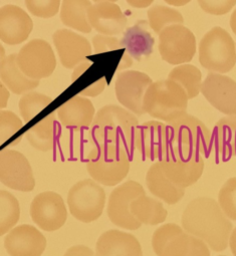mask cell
<instances>
[{"mask_svg": "<svg viewBox=\"0 0 236 256\" xmlns=\"http://www.w3.org/2000/svg\"><path fill=\"white\" fill-rule=\"evenodd\" d=\"M106 205V192L92 179L76 183L68 191V206L70 214L78 221L90 223L98 220Z\"/></svg>", "mask_w": 236, "mask_h": 256, "instance_id": "52a82bcc", "label": "cell"}, {"mask_svg": "<svg viewBox=\"0 0 236 256\" xmlns=\"http://www.w3.org/2000/svg\"><path fill=\"white\" fill-rule=\"evenodd\" d=\"M172 144L207 155L211 149L208 128L196 116L185 114L168 124Z\"/></svg>", "mask_w": 236, "mask_h": 256, "instance_id": "8fae6325", "label": "cell"}, {"mask_svg": "<svg viewBox=\"0 0 236 256\" xmlns=\"http://www.w3.org/2000/svg\"><path fill=\"white\" fill-rule=\"evenodd\" d=\"M106 78H100L98 80L94 82L90 86H88L86 88H84L80 92V96L94 98V96L100 94L104 92V90L106 88Z\"/></svg>", "mask_w": 236, "mask_h": 256, "instance_id": "60d3db41", "label": "cell"}, {"mask_svg": "<svg viewBox=\"0 0 236 256\" xmlns=\"http://www.w3.org/2000/svg\"><path fill=\"white\" fill-rule=\"evenodd\" d=\"M200 92L209 104L227 116H236V82L217 72H209Z\"/></svg>", "mask_w": 236, "mask_h": 256, "instance_id": "2e32d148", "label": "cell"}, {"mask_svg": "<svg viewBox=\"0 0 236 256\" xmlns=\"http://www.w3.org/2000/svg\"><path fill=\"white\" fill-rule=\"evenodd\" d=\"M130 210L132 215L145 225H158L163 223L168 212L163 204L156 199H153L146 194L140 195L131 203Z\"/></svg>", "mask_w": 236, "mask_h": 256, "instance_id": "83f0119b", "label": "cell"}, {"mask_svg": "<svg viewBox=\"0 0 236 256\" xmlns=\"http://www.w3.org/2000/svg\"><path fill=\"white\" fill-rule=\"evenodd\" d=\"M92 28L104 36H118L124 32L127 18L119 6L110 2H96L88 10Z\"/></svg>", "mask_w": 236, "mask_h": 256, "instance_id": "ffe728a7", "label": "cell"}, {"mask_svg": "<svg viewBox=\"0 0 236 256\" xmlns=\"http://www.w3.org/2000/svg\"><path fill=\"white\" fill-rule=\"evenodd\" d=\"M20 70L30 78L40 80L50 76L56 68V58L50 44L44 40H32L16 56Z\"/></svg>", "mask_w": 236, "mask_h": 256, "instance_id": "9c48e42d", "label": "cell"}, {"mask_svg": "<svg viewBox=\"0 0 236 256\" xmlns=\"http://www.w3.org/2000/svg\"><path fill=\"white\" fill-rule=\"evenodd\" d=\"M92 6L90 0H62L60 8L62 22L84 34L92 32L88 18V10Z\"/></svg>", "mask_w": 236, "mask_h": 256, "instance_id": "4316f807", "label": "cell"}, {"mask_svg": "<svg viewBox=\"0 0 236 256\" xmlns=\"http://www.w3.org/2000/svg\"><path fill=\"white\" fill-rule=\"evenodd\" d=\"M145 194L143 186L133 180L112 190L108 201V216L112 224L128 230H137L142 224L132 215L130 206L134 199Z\"/></svg>", "mask_w": 236, "mask_h": 256, "instance_id": "30bf717a", "label": "cell"}, {"mask_svg": "<svg viewBox=\"0 0 236 256\" xmlns=\"http://www.w3.org/2000/svg\"><path fill=\"white\" fill-rule=\"evenodd\" d=\"M16 54L6 56L0 64V80L4 84L16 94H24L40 84V80L28 78L20 68L16 60Z\"/></svg>", "mask_w": 236, "mask_h": 256, "instance_id": "d4e9b609", "label": "cell"}, {"mask_svg": "<svg viewBox=\"0 0 236 256\" xmlns=\"http://www.w3.org/2000/svg\"><path fill=\"white\" fill-rule=\"evenodd\" d=\"M230 28L232 30V32H234V34L236 36V10L233 12V14H231V18H230Z\"/></svg>", "mask_w": 236, "mask_h": 256, "instance_id": "c3c4849f", "label": "cell"}, {"mask_svg": "<svg viewBox=\"0 0 236 256\" xmlns=\"http://www.w3.org/2000/svg\"><path fill=\"white\" fill-rule=\"evenodd\" d=\"M148 20L149 26L157 34H160L164 28L170 26L184 24V18L179 12L164 6H155L151 8L148 10Z\"/></svg>", "mask_w": 236, "mask_h": 256, "instance_id": "836d02e7", "label": "cell"}, {"mask_svg": "<svg viewBox=\"0 0 236 256\" xmlns=\"http://www.w3.org/2000/svg\"><path fill=\"white\" fill-rule=\"evenodd\" d=\"M139 120L130 110L116 104L100 108L90 124V139L94 145L110 144L124 148L134 147Z\"/></svg>", "mask_w": 236, "mask_h": 256, "instance_id": "7a4b0ae2", "label": "cell"}, {"mask_svg": "<svg viewBox=\"0 0 236 256\" xmlns=\"http://www.w3.org/2000/svg\"><path fill=\"white\" fill-rule=\"evenodd\" d=\"M30 212L32 221L48 232L60 229L68 219V210L62 197L52 191L36 195L30 204Z\"/></svg>", "mask_w": 236, "mask_h": 256, "instance_id": "4fadbf2b", "label": "cell"}, {"mask_svg": "<svg viewBox=\"0 0 236 256\" xmlns=\"http://www.w3.org/2000/svg\"><path fill=\"white\" fill-rule=\"evenodd\" d=\"M96 256H143V251L139 240L133 234L112 229L98 237Z\"/></svg>", "mask_w": 236, "mask_h": 256, "instance_id": "44dd1931", "label": "cell"}, {"mask_svg": "<svg viewBox=\"0 0 236 256\" xmlns=\"http://www.w3.org/2000/svg\"><path fill=\"white\" fill-rule=\"evenodd\" d=\"M64 256H96V253L86 245H74L70 247Z\"/></svg>", "mask_w": 236, "mask_h": 256, "instance_id": "b9f144b4", "label": "cell"}, {"mask_svg": "<svg viewBox=\"0 0 236 256\" xmlns=\"http://www.w3.org/2000/svg\"><path fill=\"white\" fill-rule=\"evenodd\" d=\"M215 143L224 160L236 156V116L222 118L216 122Z\"/></svg>", "mask_w": 236, "mask_h": 256, "instance_id": "f546056e", "label": "cell"}, {"mask_svg": "<svg viewBox=\"0 0 236 256\" xmlns=\"http://www.w3.org/2000/svg\"><path fill=\"white\" fill-rule=\"evenodd\" d=\"M172 145L168 124L159 120H149L138 126L134 147L150 160L161 159Z\"/></svg>", "mask_w": 236, "mask_h": 256, "instance_id": "5bb4252c", "label": "cell"}, {"mask_svg": "<svg viewBox=\"0 0 236 256\" xmlns=\"http://www.w3.org/2000/svg\"><path fill=\"white\" fill-rule=\"evenodd\" d=\"M92 66V62L90 60H84L82 62H80V64H78L72 74V82H76V80L82 74H84L90 66Z\"/></svg>", "mask_w": 236, "mask_h": 256, "instance_id": "7bdbcfd3", "label": "cell"}, {"mask_svg": "<svg viewBox=\"0 0 236 256\" xmlns=\"http://www.w3.org/2000/svg\"><path fill=\"white\" fill-rule=\"evenodd\" d=\"M4 247L10 256H42L46 248V239L34 226L22 224L8 232Z\"/></svg>", "mask_w": 236, "mask_h": 256, "instance_id": "ac0fdd59", "label": "cell"}, {"mask_svg": "<svg viewBox=\"0 0 236 256\" xmlns=\"http://www.w3.org/2000/svg\"><path fill=\"white\" fill-rule=\"evenodd\" d=\"M146 184L149 191L168 205L177 204L184 196L185 189L178 187L163 173L159 162L154 163L146 175Z\"/></svg>", "mask_w": 236, "mask_h": 256, "instance_id": "cb8c5ba5", "label": "cell"}, {"mask_svg": "<svg viewBox=\"0 0 236 256\" xmlns=\"http://www.w3.org/2000/svg\"><path fill=\"white\" fill-rule=\"evenodd\" d=\"M162 256H210V251L202 240L184 232L167 244Z\"/></svg>", "mask_w": 236, "mask_h": 256, "instance_id": "f1b7e54d", "label": "cell"}, {"mask_svg": "<svg viewBox=\"0 0 236 256\" xmlns=\"http://www.w3.org/2000/svg\"><path fill=\"white\" fill-rule=\"evenodd\" d=\"M52 102V98L40 92L30 90L24 94L20 100V112L24 122H30L40 112L48 106Z\"/></svg>", "mask_w": 236, "mask_h": 256, "instance_id": "e575fe53", "label": "cell"}, {"mask_svg": "<svg viewBox=\"0 0 236 256\" xmlns=\"http://www.w3.org/2000/svg\"><path fill=\"white\" fill-rule=\"evenodd\" d=\"M94 2H116L118 0H94Z\"/></svg>", "mask_w": 236, "mask_h": 256, "instance_id": "f907efd6", "label": "cell"}, {"mask_svg": "<svg viewBox=\"0 0 236 256\" xmlns=\"http://www.w3.org/2000/svg\"><path fill=\"white\" fill-rule=\"evenodd\" d=\"M126 2L130 6L142 10L149 8L153 4L154 0H126Z\"/></svg>", "mask_w": 236, "mask_h": 256, "instance_id": "f6af8a7d", "label": "cell"}, {"mask_svg": "<svg viewBox=\"0 0 236 256\" xmlns=\"http://www.w3.org/2000/svg\"><path fill=\"white\" fill-rule=\"evenodd\" d=\"M56 112L48 114L26 132L28 143L34 149L42 152H48L54 148L58 131Z\"/></svg>", "mask_w": 236, "mask_h": 256, "instance_id": "484cf974", "label": "cell"}, {"mask_svg": "<svg viewBox=\"0 0 236 256\" xmlns=\"http://www.w3.org/2000/svg\"><path fill=\"white\" fill-rule=\"evenodd\" d=\"M199 62L204 68L217 74H226L235 66V42L225 30L215 26L202 38Z\"/></svg>", "mask_w": 236, "mask_h": 256, "instance_id": "8992f818", "label": "cell"}, {"mask_svg": "<svg viewBox=\"0 0 236 256\" xmlns=\"http://www.w3.org/2000/svg\"><path fill=\"white\" fill-rule=\"evenodd\" d=\"M148 28V22L139 20L133 26L127 28L120 42L121 48H126V54L141 60L153 52L155 40L149 32Z\"/></svg>", "mask_w": 236, "mask_h": 256, "instance_id": "603a6c76", "label": "cell"}, {"mask_svg": "<svg viewBox=\"0 0 236 256\" xmlns=\"http://www.w3.org/2000/svg\"><path fill=\"white\" fill-rule=\"evenodd\" d=\"M219 256H224V255H219Z\"/></svg>", "mask_w": 236, "mask_h": 256, "instance_id": "816d5d0a", "label": "cell"}, {"mask_svg": "<svg viewBox=\"0 0 236 256\" xmlns=\"http://www.w3.org/2000/svg\"><path fill=\"white\" fill-rule=\"evenodd\" d=\"M166 4L173 6H184L188 4L191 0H164Z\"/></svg>", "mask_w": 236, "mask_h": 256, "instance_id": "7dc6e473", "label": "cell"}, {"mask_svg": "<svg viewBox=\"0 0 236 256\" xmlns=\"http://www.w3.org/2000/svg\"><path fill=\"white\" fill-rule=\"evenodd\" d=\"M181 222L185 232L202 240L210 249L219 252L228 247L233 226L214 199L197 197L190 201Z\"/></svg>", "mask_w": 236, "mask_h": 256, "instance_id": "6da1fadb", "label": "cell"}, {"mask_svg": "<svg viewBox=\"0 0 236 256\" xmlns=\"http://www.w3.org/2000/svg\"><path fill=\"white\" fill-rule=\"evenodd\" d=\"M4 58H6V50H4V48L2 46V44H0V64L2 62V60H4Z\"/></svg>", "mask_w": 236, "mask_h": 256, "instance_id": "681fc988", "label": "cell"}, {"mask_svg": "<svg viewBox=\"0 0 236 256\" xmlns=\"http://www.w3.org/2000/svg\"><path fill=\"white\" fill-rule=\"evenodd\" d=\"M0 182L20 192H32L34 189V171L22 153L8 148L0 150Z\"/></svg>", "mask_w": 236, "mask_h": 256, "instance_id": "7c38bea8", "label": "cell"}, {"mask_svg": "<svg viewBox=\"0 0 236 256\" xmlns=\"http://www.w3.org/2000/svg\"><path fill=\"white\" fill-rule=\"evenodd\" d=\"M10 98V94L8 88L0 80V110L8 106V100Z\"/></svg>", "mask_w": 236, "mask_h": 256, "instance_id": "ee69618b", "label": "cell"}, {"mask_svg": "<svg viewBox=\"0 0 236 256\" xmlns=\"http://www.w3.org/2000/svg\"><path fill=\"white\" fill-rule=\"evenodd\" d=\"M52 40L62 64L68 70L76 68L92 54L88 40L72 30H58L54 34Z\"/></svg>", "mask_w": 236, "mask_h": 256, "instance_id": "d6986e66", "label": "cell"}, {"mask_svg": "<svg viewBox=\"0 0 236 256\" xmlns=\"http://www.w3.org/2000/svg\"><path fill=\"white\" fill-rule=\"evenodd\" d=\"M203 12L212 16H224L236 4V0H197Z\"/></svg>", "mask_w": 236, "mask_h": 256, "instance_id": "f35d334b", "label": "cell"}, {"mask_svg": "<svg viewBox=\"0 0 236 256\" xmlns=\"http://www.w3.org/2000/svg\"><path fill=\"white\" fill-rule=\"evenodd\" d=\"M86 170L96 182L104 186H116L130 172L128 152L116 145H96L88 155Z\"/></svg>", "mask_w": 236, "mask_h": 256, "instance_id": "277c9868", "label": "cell"}, {"mask_svg": "<svg viewBox=\"0 0 236 256\" xmlns=\"http://www.w3.org/2000/svg\"><path fill=\"white\" fill-rule=\"evenodd\" d=\"M228 246L230 247L233 255L236 256V227L234 229H232V231H231V234H230L229 240H228Z\"/></svg>", "mask_w": 236, "mask_h": 256, "instance_id": "bcb514c9", "label": "cell"}, {"mask_svg": "<svg viewBox=\"0 0 236 256\" xmlns=\"http://www.w3.org/2000/svg\"><path fill=\"white\" fill-rule=\"evenodd\" d=\"M28 12L40 18L56 16L60 8V0H26Z\"/></svg>", "mask_w": 236, "mask_h": 256, "instance_id": "74e56055", "label": "cell"}, {"mask_svg": "<svg viewBox=\"0 0 236 256\" xmlns=\"http://www.w3.org/2000/svg\"><path fill=\"white\" fill-rule=\"evenodd\" d=\"M168 78L176 82L185 90L188 100L196 98L201 90L202 74L192 64H181L171 70Z\"/></svg>", "mask_w": 236, "mask_h": 256, "instance_id": "4dcf8cb0", "label": "cell"}, {"mask_svg": "<svg viewBox=\"0 0 236 256\" xmlns=\"http://www.w3.org/2000/svg\"><path fill=\"white\" fill-rule=\"evenodd\" d=\"M32 30L34 22L22 8L14 4L0 8V40L10 46L20 44Z\"/></svg>", "mask_w": 236, "mask_h": 256, "instance_id": "e0dca14e", "label": "cell"}, {"mask_svg": "<svg viewBox=\"0 0 236 256\" xmlns=\"http://www.w3.org/2000/svg\"><path fill=\"white\" fill-rule=\"evenodd\" d=\"M159 164L165 176L183 189L195 184L201 178L205 167L199 152L175 144L170 146Z\"/></svg>", "mask_w": 236, "mask_h": 256, "instance_id": "5b68a950", "label": "cell"}, {"mask_svg": "<svg viewBox=\"0 0 236 256\" xmlns=\"http://www.w3.org/2000/svg\"><path fill=\"white\" fill-rule=\"evenodd\" d=\"M24 122L16 114L0 110V149H10V147L18 145L22 138L14 137L24 136V134H20Z\"/></svg>", "mask_w": 236, "mask_h": 256, "instance_id": "1f68e13d", "label": "cell"}, {"mask_svg": "<svg viewBox=\"0 0 236 256\" xmlns=\"http://www.w3.org/2000/svg\"><path fill=\"white\" fill-rule=\"evenodd\" d=\"M20 218V206L16 197L0 190V236L8 233Z\"/></svg>", "mask_w": 236, "mask_h": 256, "instance_id": "d6a6232c", "label": "cell"}, {"mask_svg": "<svg viewBox=\"0 0 236 256\" xmlns=\"http://www.w3.org/2000/svg\"><path fill=\"white\" fill-rule=\"evenodd\" d=\"M152 82L151 78L141 72L127 70L121 72L114 84L116 96L128 110L134 114L142 116L146 114L143 108L144 96Z\"/></svg>", "mask_w": 236, "mask_h": 256, "instance_id": "9a60e30c", "label": "cell"}, {"mask_svg": "<svg viewBox=\"0 0 236 256\" xmlns=\"http://www.w3.org/2000/svg\"><path fill=\"white\" fill-rule=\"evenodd\" d=\"M218 204L228 219L236 221V177L223 184L218 194Z\"/></svg>", "mask_w": 236, "mask_h": 256, "instance_id": "d590c367", "label": "cell"}, {"mask_svg": "<svg viewBox=\"0 0 236 256\" xmlns=\"http://www.w3.org/2000/svg\"><path fill=\"white\" fill-rule=\"evenodd\" d=\"M159 52L169 64L189 62L196 54L195 36L183 24L170 26L159 34Z\"/></svg>", "mask_w": 236, "mask_h": 256, "instance_id": "ba28073f", "label": "cell"}, {"mask_svg": "<svg viewBox=\"0 0 236 256\" xmlns=\"http://www.w3.org/2000/svg\"><path fill=\"white\" fill-rule=\"evenodd\" d=\"M56 112L62 126L76 132L90 126L96 116L92 102L80 94L64 102Z\"/></svg>", "mask_w": 236, "mask_h": 256, "instance_id": "7402d4cb", "label": "cell"}, {"mask_svg": "<svg viewBox=\"0 0 236 256\" xmlns=\"http://www.w3.org/2000/svg\"><path fill=\"white\" fill-rule=\"evenodd\" d=\"M92 46H94L96 54H104L108 52H112V50L121 48V44L119 40L112 36H104V34H98L94 36Z\"/></svg>", "mask_w": 236, "mask_h": 256, "instance_id": "ab89813d", "label": "cell"}, {"mask_svg": "<svg viewBox=\"0 0 236 256\" xmlns=\"http://www.w3.org/2000/svg\"><path fill=\"white\" fill-rule=\"evenodd\" d=\"M143 108L152 118L169 124L187 112L188 98L176 82L169 78L158 80L147 88Z\"/></svg>", "mask_w": 236, "mask_h": 256, "instance_id": "3957f363", "label": "cell"}, {"mask_svg": "<svg viewBox=\"0 0 236 256\" xmlns=\"http://www.w3.org/2000/svg\"><path fill=\"white\" fill-rule=\"evenodd\" d=\"M184 232L185 231L181 226L174 223H168L157 228L152 237V246L156 255L162 256L167 244Z\"/></svg>", "mask_w": 236, "mask_h": 256, "instance_id": "8d00e7d4", "label": "cell"}]
</instances>
